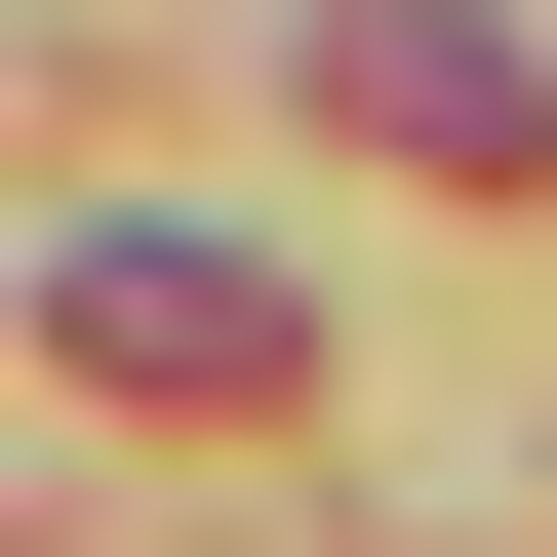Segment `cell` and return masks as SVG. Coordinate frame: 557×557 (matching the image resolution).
<instances>
[{"label":"cell","mask_w":557,"mask_h":557,"mask_svg":"<svg viewBox=\"0 0 557 557\" xmlns=\"http://www.w3.org/2000/svg\"><path fill=\"white\" fill-rule=\"evenodd\" d=\"M319 120H359V160H478V199L557 160V81L478 40V0H359V40H319Z\"/></svg>","instance_id":"obj_1"},{"label":"cell","mask_w":557,"mask_h":557,"mask_svg":"<svg viewBox=\"0 0 557 557\" xmlns=\"http://www.w3.org/2000/svg\"><path fill=\"white\" fill-rule=\"evenodd\" d=\"M81 359H120V398H278V278H239V239H81Z\"/></svg>","instance_id":"obj_2"}]
</instances>
